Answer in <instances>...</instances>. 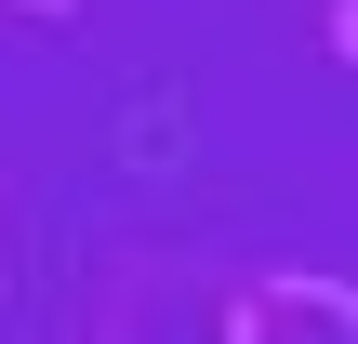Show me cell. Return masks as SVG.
Listing matches in <instances>:
<instances>
[]
</instances>
